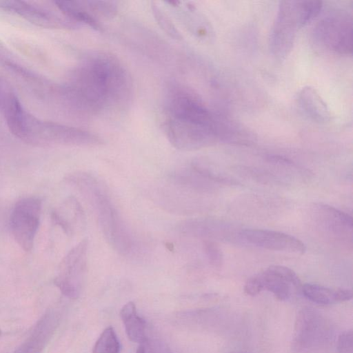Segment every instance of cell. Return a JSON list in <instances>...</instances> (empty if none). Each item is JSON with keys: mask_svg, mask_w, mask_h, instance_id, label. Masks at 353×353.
Listing matches in <instances>:
<instances>
[{"mask_svg": "<svg viewBox=\"0 0 353 353\" xmlns=\"http://www.w3.org/2000/svg\"><path fill=\"white\" fill-rule=\"evenodd\" d=\"M263 287L258 275L250 278L244 286L245 292L250 296H255L262 292Z\"/></svg>", "mask_w": 353, "mask_h": 353, "instance_id": "25", "label": "cell"}, {"mask_svg": "<svg viewBox=\"0 0 353 353\" xmlns=\"http://www.w3.org/2000/svg\"><path fill=\"white\" fill-rule=\"evenodd\" d=\"M65 181L92 206L99 228L109 245L120 254H128L132 249V239L102 183L85 172L72 173L66 176Z\"/></svg>", "mask_w": 353, "mask_h": 353, "instance_id": "2", "label": "cell"}, {"mask_svg": "<svg viewBox=\"0 0 353 353\" xmlns=\"http://www.w3.org/2000/svg\"><path fill=\"white\" fill-rule=\"evenodd\" d=\"M339 353H353V332L347 330L340 334L337 340Z\"/></svg>", "mask_w": 353, "mask_h": 353, "instance_id": "24", "label": "cell"}, {"mask_svg": "<svg viewBox=\"0 0 353 353\" xmlns=\"http://www.w3.org/2000/svg\"><path fill=\"white\" fill-rule=\"evenodd\" d=\"M297 101L302 111L312 120L325 123L330 119V112L323 99L311 87L303 88L297 95Z\"/></svg>", "mask_w": 353, "mask_h": 353, "instance_id": "15", "label": "cell"}, {"mask_svg": "<svg viewBox=\"0 0 353 353\" xmlns=\"http://www.w3.org/2000/svg\"><path fill=\"white\" fill-rule=\"evenodd\" d=\"M14 136L37 146L53 145L96 146L103 141L96 134L74 127L38 119L26 111Z\"/></svg>", "mask_w": 353, "mask_h": 353, "instance_id": "3", "label": "cell"}, {"mask_svg": "<svg viewBox=\"0 0 353 353\" xmlns=\"http://www.w3.org/2000/svg\"><path fill=\"white\" fill-rule=\"evenodd\" d=\"M137 353H172L163 343L157 340H147L139 344Z\"/></svg>", "mask_w": 353, "mask_h": 353, "instance_id": "23", "label": "cell"}, {"mask_svg": "<svg viewBox=\"0 0 353 353\" xmlns=\"http://www.w3.org/2000/svg\"><path fill=\"white\" fill-rule=\"evenodd\" d=\"M88 12L97 21L99 18L114 17L117 12V4L114 1H82Z\"/></svg>", "mask_w": 353, "mask_h": 353, "instance_id": "20", "label": "cell"}, {"mask_svg": "<svg viewBox=\"0 0 353 353\" xmlns=\"http://www.w3.org/2000/svg\"><path fill=\"white\" fill-rule=\"evenodd\" d=\"M1 330H0V335H1Z\"/></svg>", "mask_w": 353, "mask_h": 353, "instance_id": "27", "label": "cell"}, {"mask_svg": "<svg viewBox=\"0 0 353 353\" xmlns=\"http://www.w3.org/2000/svg\"><path fill=\"white\" fill-rule=\"evenodd\" d=\"M240 236L250 244L269 250L303 254L306 250L299 239L277 231L247 229L240 232Z\"/></svg>", "mask_w": 353, "mask_h": 353, "instance_id": "11", "label": "cell"}, {"mask_svg": "<svg viewBox=\"0 0 353 353\" xmlns=\"http://www.w3.org/2000/svg\"><path fill=\"white\" fill-rule=\"evenodd\" d=\"M313 212L318 223L336 236L352 234V218L348 214L323 203L314 204Z\"/></svg>", "mask_w": 353, "mask_h": 353, "instance_id": "13", "label": "cell"}, {"mask_svg": "<svg viewBox=\"0 0 353 353\" xmlns=\"http://www.w3.org/2000/svg\"><path fill=\"white\" fill-rule=\"evenodd\" d=\"M120 316L131 341L141 344L147 340L145 321L139 315L133 302L130 301L123 306Z\"/></svg>", "mask_w": 353, "mask_h": 353, "instance_id": "17", "label": "cell"}, {"mask_svg": "<svg viewBox=\"0 0 353 353\" xmlns=\"http://www.w3.org/2000/svg\"><path fill=\"white\" fill-rule=\"evenodd\" d=\"M72 94L77 107L88 115L128 105L132 94L130 77L112 54L92 52L74 73Z\"/></svg>", "mask_w": 353, "mask_h": 353, "instance_id": "1", "label": "cell"}, {"mask_svg": "<svg viewBox=\"0 0 353 353\" xmlns=\"http://www.w3.org/2000/svg\"><path fill=\"white\" fill-rule=\"evenodd\" d=\"M300 28L297 1L280 2L270 37L271 50L277 59H283L288 55Z\"/></svg>", "mask_w": 353, "mask_h": 353, "instance_id": "8", "label": "cell"}, {"mask_svg": "<svg viewBox=\"0 0 353 353\" xmlns=\"http://www.w3.org/2000/svg\"><path fill=\"white\" fill-rule=\"evenodd\" d=\"M0 8L14 13L30 23L46 28H73L77 23L65 16L22 1H0Z\"/></svg>", "mask_w": 353, "mask_h": 353, "instance_id": "10", "label": "cell"}, {"mask_svg": "<svg viewBox=\"0 0 353 353\" xmlns=\"http://www.w3.org/2000/svg\"><path fill=\"white\" fill-rule=\"evenodd\" d=\"M151 8L155 20L164 32L173 39H181L180 32L168 15L154 3H152Z\"/></svg>", "mask_w": 353, "mask_h": 353, "instance_id": "21", "label": "cell"}, {"mask_svg": "<svg viewBox=\"0 0 353 353\" xmlns=\"http://www.w3.org/2000/svg\"><path fill=\"white\" fill-rule=\"evenodd\" d=\"M304 296L318 304L330 305L351 300L352 292L348 289H333L318 284L305 283L301 286Z\"/></svg>", "mask_w": 353, "mask_h": 353, "instance_id": "16", "label": "cell"}, {"mask_svg": "<svg viewBox=\"0 0 353 353\" xmlns=\"http://www.w3.org/2000/svg\"><path fill=\"white\" fill-rule=\"evenodd\" d=\"M203 249L210 263L213 267L220 268L223 263V254L216 243L212 241H205Z\"/></svg>", "mask_w": 353, "mask_h": 353, "instance_id": "22", "label": "cell"}, {"mask_svg": "<svg viewBox=\"0 0 353 353\" xmlns=\"http://www.w3.org/2000/svg\"><path fill=\"white\" fill-rule=\"evenodd\" d=\"M42 210V201L37 196L19 200L10 215V229L17 244L25 251L31 250L37 235Z\"/></svg>", "mask_w": 353, "mask_h": 353, "instance_id": "7", "label": "cell"}, {"mask_svg": "<svg viewBox=\"0 0 353 353\" xmlns=\"http://www.w3.org/2000/svg\"><path fill=\"white\" fill-rule=\"evenodd\" d=\"M316 39L327 49L340 54L352 51V17L341 10L330 11L314 29Z\"/></svg>", "mask_w": 353, "mask_h": 353, "instance_id": "5", "label": "cell"}, {"mask_svg": "<svg viewBox=\"0 0 353 353\" xmlns=\"http://www.w3.org/2000/svg\"><path fill=\"white\" fill-rule=\"evenodd\" d=\"M54 3L63 14L76 23H85L97 30L101 29L99 21L88 12L82 1H56Z\"/></svg>", "mask_w": 353, "mask_h": 353, "instance_id": "18", "label": "cell"}, {"mask_svg": "<svg viewBox=\"0 0 353 353\" xmlns=\"http://www.w3.org/2000/svg\"><path fill=\"white\" fill-rule=\"evenodd\" d=\"M52 219L68 235H72L82 229L85 224L83 208L74 196L67 198L54 210Z\"/></svg>", "mask_w": 353, "mask_h": 353, "instance_id": "14", "label": "cell"}, {"mask_svg": "<svg viewBox=\"0 0 353 353\" xmlns=\"http://www.w3.org/2000/svg\"><path fill=\"white\" fill-rule=\"evenodd\" d=\"M121 345L114 328L106 327L97 340L92 353H119Z\"/></svg>", "mask_w": 353, "mask_h": 353, "instance_id": "19", "label": "cell"}, {"mask_svg": "<svg viewBox=\"0 0 353 353\" xmlns=\"http://www.w3.org/2000/svg\"><path fill=\"white\" fill-rule=\"evenodd\" d=\"M257 275L263 290L272 292L281 301H285L291 296L292 288L297 290L301 288L297 274L285 266L271 265Z\"/></svg>", "mask_w": 353, "mask_h": 353, "instance_id": "12", "label": "cell"}, {"mask_svg": "<svg viewBox=\"0 0 353 353\" xmlns=\"http://www.w3.org/2000/svg\"><path fill=\"white\" fill-rule=\"evenodd\" d=\"M332 336L329 321L319 312L310 307L297 314L292 340L294 349L300 353H314L327 347Z\"/></svg>", "mask_w": 353, "mask_h": 353, "instance_id": "4", "label": "cell"}, {"mask_svg": "<svg viewBox=\"0 0 353 353\" xmlns=\"http://www.w3.org/2000/svg\"><path fill=\"white\" fill-rule=\"evenodd\" d=\"M88 241L83 239L61 261L54 279L60 291L70 298H77L82 289L88 267Z\"/></svg>", "mask_w": 353, "mask_h": 353, "instance_id": "6", "label": "cell"}, {"mask_svg": "<svg viewBox=\"0 0 353 353\" xmlns=\"http://www.w3.org/2000/svg\"><path fill=\"white\" fill-rule=\"evenodd\" d=\"M230 353H248V352H240V351H234V352H231Z\"/></svg>", "mask_w": 353, "mask_h": 353, "instance_id": "26", "label": "cell"}, {"mask_svg": "<svg viewBox=\"0 0 353 353\" xmlns=\"http://www.w3.org/2000/svg\"><path fill=\"white\" fill-rule=\"evenodd\" d=\"M165 131L170 143L181 150L207 146L217 137L215 131L210 127L172 117H166Z\"/></svg>", "mask_w": 353, "mask_h": 353, "instance_id": "9", "label": "cell"}]
</instances>
